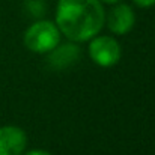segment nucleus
I'll return each mask as SVG.
<instances>
[{"instance_id": "1", "label": "nucleus", "mask_w": 155, "mask_h": 155, "mask_svg": "<svg viewBox=\"0 0 155 155\" xmlns=\"http://www.w3.org/2000/svg\"><path fill=\"white\" fill-rule=\"evenodd\" d=\"M104 23L105 12L100 0H57L56 26L72 42L91 41Z\"/></svg>"}, {"instance_id": "2", "label": "nucleus", "mask_w": 155, "mask_h": 155, "mask_svg": "<svg viewBox=\"0 0 155 155\" xmlns=\"http://www.w3.org/2000/svg\"><path fill=\"white\" fill-rule=\"evenodd\" d=\"M60 44V30L48 20L35 21L24 32V45L33 53L45 54Z\"/></svg>"}, {"instance_id": "3", "label": "nucleus", "mask_w": 155, "mask_h": 155, "mask_svg": "<svg viewBox=\"0 0 155 155\" xmlns=\"http://www.w3.org/2000/svg\"><path fill=\"white\" fill-rule=\"evenodd\" d=\"M89 56L98 66L110 68L120 60L122 50L111 36H94L89 42Z\"/></svg>"}, {"instance_id": "4", "label": "nucleus", "mask_w": 155, "mask_h": 155, "mask_svg": "<svg viewBox=\"0 0 155 155\" xmlns=\"http://www.w3.org/2000/svg\"><path fill=\"white\" fill-rule=\"evenodd\" d=\"M27 145L26 133L15 125L0 127V155H21Z\"/></svg>"}, {"instance_id": "5", "label": "nucleus", "mask_w": 155, "mask_h": 155, "mask_svg": "<svg viewBox=\"0 0 155 155\" xmlns=\"http://www.w3.org/2000/svg\"><path fill=\"white\" fill-rule=\"evenodd\" d=\"M105 21H107L110 32H113L114 35H125L133 29V26L136 23V15H134V11L131 9V6L120 3V5H116L114 8H111Z\"/></svg>"}, {"instance_id": "6", "label": "nucleus", "mask_w": 155, "mask_h": 155, "mask_svg": "<svg viewBox=\"0 0 155 155\" xmlns=\"http://www.w3.org/2000/svg\"><path fill=\"white\" fill-rule=\"evenodd\" d=\"M80 54H81L80 47L71 41L69 44L54 47L51 51L48 53L47 63H48L50 68L60 71V69H65V68H69L71 65H74L78 60Z\"/></svg>"}, {"instance_id": "7", "label": "nucleus", "mask_w": 155, "mask_h": 155, "mask_svg": "<svg viewBox=\"0 0 155 155\" xmlns=\"http://www.w3.org/2000/svg\"><path fill=\"white\" fill-rule=\"evenodd\" d=\"M27 11L33 17H41L45 12V5L41 0H27Z\"/></svg>"}, {"instance_id": "8", "label": "nucleus", "mask_w": 155, "mask_h": 155, "mask_svg": "<svg viewBox=\"0 0 155 155\" xmlns=\"http://www.w3.org/2000/svg\"><path fill=\"white\" fill-rule=\"evenodd\" d=\"M133 2L140 8H151L155 5V0H133Z\"/></svg>"}, {"instance_id": "9", "label": "nucleus", "mask_w": 155, "mask_h": 155, "mask_svg": "<svg viewBox=\"0 0 155 155\" xmlns=\"http://www.w3.org/2000/svg\"><path fill=\"white\" fill-rule=\"evenodd\" d=\"M21 155H51V154L47 152V151H44V149H32L29 152H23Z\"/></svg>"}, {"instance_id": "10", "label": "nucleus", "mask_w": 155, "mask_h": 155, "mask_svg": "<svg viewBox=\"0 0 155 155\" xmlns=\"http://www.w3.org/2000/svg\"><path fill=\"white\" fill-rule=\"evenodd\" d=\"M101 3H108V5H114V3H117V2H120V0H100Z\"/></svg>"}]
</instances>
